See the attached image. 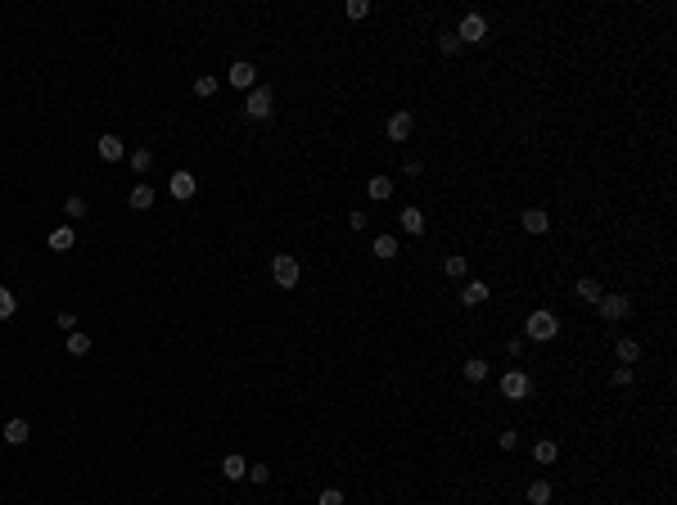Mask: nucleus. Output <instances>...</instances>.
Here are the masks:
<instances>
[{
    "mask_svg": "<svg viewBox=\"0 0 677 505\" xmlns=\"http://www.w3.org/2000/svg\"><path fill=\"white\" fill-rule=\"evenodd\" d=\"M556 334H560V316H556V311H547V307L528 311V320H524V339H528V343H551Z\"/></svg>",
    "mask_w": 677,
    "mask_h": 505,
    "instance_id": "nucleus-1",
    "label": "nucleus"
},
{
    "mask_svg": "<svg viewBox=\"0 0 677 505\" xmlns=\"http://www.w3.org/2000/svg\"><path fill=\"white\" fill-rule=\"evenodd\" d=\"M244 113H249L253 122H266V118L275 113V91H271L266 81H257L253 91H249V100H244Z\"/></svg>",
    "mask_w": 677,
    "mask_h": 505,
    "instance_id": "nucleus-2",
    "label": "nucleus"
},
{
    "mask_svg": "<svg viewBox=\"0 0 677 505\" xmlns=\"http://www.w3.org/2000/svg\"><path fill=\"white\" fill-rule=\"evenodd\" d=\"M298 257L294 253H275L271 257V280H275V289H298Z\"/></svg>",
    "mask_w": 677,
    "mask_h": 505,
    "instance_id": "nucleus-3",
    "label": "nucleus"
},
{
    "mask_svg": "<svg viewBox=\"0 0 677 505\" xmlns=\"http://www.w3.org/2000/svg\"><path fill=\"white\" fill-rule=\"evenodd\" d=\"M452 32H456V41H461V45H479L483 36H488V18H483V14H465Z\"/></svg>",
    "mask_w": 677,
    "mask_h": 505,
    "instance_id": "nucleus-4",
    "label": "nucleus"
},
{
    "mask_svg": "<svg viewBox=\"0 0 677 505\" xmlns=\"http://www.w3.org/2000/svg\"><path fill=\"white\" fill-rule=\"evenodd\" d=\"M528 393H533V379L524 375V370H506V375H501V397H506V402H524Z\"/></svg>",
    "mask_w": 677,
    "mask_h": 505,
    "instance_id": "nucleus-5",
    "label": "nucleus"
},
{
    "mask_svg": "<svg viewBox=\"0 0 677 505\" xmlns=\"http://www.w3.org/2000/svg\"><path fill=\"white\" fill-rule=\"evenodd\" d=\"M596 311H600V320H623L632 311V302H627V293H600Z\"/></svg>",
    "mask_w": 677,
    "mask_h": 505,
    "instance_id": "nucleus-6",
    "label": "nucleus"
},
{
    "mask_svg": "<svg viewBox=\"0 0 677 505\" xmlns=\"http://www.w3.org/2000/svg\"><path fill=\"white\" fill-rule=\"evenodd\" d=\"M411 131H416V122H411V113H406V109H397L393 118L384 122V136L393 140V145H406V140H411Z\"/></svg>",
    "mask_w": 677,
    "mask_h": 505,
    "instance_id": "nucleus-7",
    "label": "nucleus"
},
{
    "mask_svg": "<svg viewBox=\"0 0 677 505\" xmlns=\"http://www.w3.org/2000/svg\"><path fill=\"white\" fill-rule=\"evenodd\" d=\"M226 81H231L235 91H253V86H257V68L249 59H235L231 68H226Z\"/></svg>",
    "mask_w": 677,
    "mask_h": 505,
    "instance_id": "nucleus-8",
    "label": "nucleus"
},
{
    "mask_svg": "<svg viewBox=\"0 0 677 505\" xmlns=\"http://www.w3.org/2000/svg\"><path fill=\"white\" fill-rule=\"evenodd\" d=\"M195 189H199L195 171H172V176H167V194L172 199H195Z\"/></svg>",
    "mask_w": 677,
    "mask_h": 505,
    "instance_id": "nucleus-9",
    "label": "nucleus"
},
{
    "mask_svg": "<svg viewBox=\"0 0 677 505\" xmlns=\"http://www.w3.org/2000/svg\"><path fill=\"white\" fill-rule=\"evenodd\" d=\"M95 154H100L104 163H122V158H127V145H122V140H118V136L109 131V136H100V145H95Z\"/></svg>",
    "mask_w": 677,
    "mask_h": 505,
    "instance_id": "nucleus-10",
    "label": "nucleus"
},
{
    "mask_svg": "<svg viewBox=\"0 0 677 505\" xmlns=\"http://www.w3.org/2000/svg\"><path fill=\"white\" fill-rule=\"evenodd\" d=\"M154 185H149V180H136V185H131V194H127V203L136 208V212H149V208H154Z\"/></svg>",
    "mask_w": 677,
    "mask_h": 505,
    "instance_id": "nucleus-11",
    "label": "nucleus"
},
{
    "mask_svg": "<svg viewBox=\"0 0 677 505\" xmlns=\"http://www.w3.org/2000/svg\"><path fill=\"white\" fill-rule=\"evenodd\" d=\"M488 284H483V280H465L461 284V307H483V302H488Z\"/></svg>",
    "mask_w": 677,
    "mask_h": 505,
    "instance_id": "nucleus-12",
    "label": "nucleus"
},
{
    "mask_svg": "<svg viewBox=\"0 0 677 505\" xmlns=\"http://www.w3.org/2000/svg\"><path fill=\"white\" fill-rule=\"evenodd\" d=\"M0 433H5V442H9V446H23L27 437H32V424H27L23 415H14V420H9L5 428H0Z\"/></svg>",
    "mask_w": 677,
    "mask_h": 505,
    "instance_id": "nucleus-13",
    "label": "nucleus"
},
{
    "mask_svg": "<svg viewBox=\"0 0 677 505\" xmlns=\"http://www.w3.org/2000/svg\"><path fill=\"white\" fill-rule=\"evenodd\" d=\"M614 361H618V366H637V361H641V343H637V339H618L614 343Z\"/></svg>",
    "mask_w": 677,
    "mask_h": 505,
    "instance_id": "nucleus-14",
    "label": "nucleus"
},
{
    "mask_svg": "<svg viewBox=\"0 0 677 505\" xmlns=\"http://www.w3.org/2000/svg\"><path fill=\"white\" fill-rule=\"evenodd\" d=\"M519 226H524L528 235H547V231H551V217L542 212V208H528V212L519 217Z\"/></svg>",
    "mask_w": 677,
    "mask_h": 505,
    "instance_id": "nucleus-15",
    "label": "nucleus"
},
{
    "mask_svg": "<svg viewBox=\"0 0 677 505\" xmlns=\"http://www.w3.org/2000/svg\"><path fill=\"white\" fill-rule=\"evenodd\" d=\"M397 222H402V231H406V235H425V226H429V222H425V212H420L416 203H411V208H402V217H397Z\"/></svg>",
    "mask_w": 677,
    "mask_h": 505,
    "instance_id": "nucleus-16",
    "label": "nucleus"
},
{
    "mask_svg": "<svg viewBox=\"0 0 677 505\" xmlns=\"http://www.w3.org/2000/svg\"><path fill=\"white\" fill-rule=\"evenodd\" d=\"M370 253H375L379 257V262H393V257H397V235H375V244H370Z\"/></svg>",
    "mask_w": 677,
    "mask_h": 505,
    "instance_id": "nucleus-17",
    "label": "nucleus"
},
{
    "mask_svg": "<svg viewBox=\"0 0 677 505\" xmlns=\"http://www.w3.org/2000/svg\"><path fill=\"white\" fill-rule=\"evenodd\" d=\"M366 194L375 199V203H384V199H393V176H370V180H366Z\"/></svg>",
    "mask_w": 677,
    "mask_h": 505,
    "instance_id": "nucleus-18",
    "label": "nucleus"
},
{
    "mask_svg": "<svg viewBox=\"0 0 677 505\" xmlns=\"http://www.w3.org/2000/svg\"><path fill=\"white\" fill-rule=\"evenodd\" d=\"M244 474H249V460H244V456H226V460H222V479H231V483H240L244 479Z\"/></svg>",
    "mask_w": 677,
    "mask_h": 505,
    "instance_id": "nucleus-19",
    "label": "nucleus"
},
{
    "mask_svg": "<svg viewBox=\"0 0 677 505\" xmlns=\"http://www.w3.org/2000/svg\"><path fill=\"white\" fill-rule=\"evenodd\" d=\"M73 244H77V235H73V226H54V231H50V249H54V253H68Z\"/></svg>",
    "mask_w": 677,
    "mask_h": 505,
    "instance_id": "nucleus-20",
    "label": "nucleus"
},
{
    "mask_svg": "<svg viewBox=\"0 0 677 505\" xmlns=\"http://www.w3.org/2000/svg\"><path fill=\"white\" fill-rule=\"evenodd\" d=\"M461 375L470 379V384H483V379H488V361H483V357H470V361H461Z\"/></svg>",
    "mask_w": 677,
    "mask_h": 505,
    "instance_id": "nucleus-21",
    "label": "nucleus"
},
{
    "mask_svg": "<svg viewBox=\"0 0 677 505\" xmlns=\"http://www.w3.org/2000/svg\"><path fill=\"white\" fill-rule=\"evenodd\" d=\"M556 456H560V446L551 442V437H538V442H533V460L538 465H556Z\"/></svg>",
    "mask_w": 677,
    "mask_h": 505,
    "instance_id": "nucleus-22",
    "label": "nucleus"
},
{
    "mask_svg": "<svg viewBox=\"0 0 677 505\" xmlns=\"http://www.w3.org/2000/svg\"><path fill=\"white\" fill-rule=\"evenodd\" d=\"M63 348H68V357H86V352H91V334L73 329V334H63Z\"/></svg>",
    "mask_w": 677,
    "mask_h": 505,
    "instance_id": "nucleus-23",
    "label": "nucleus"
},
{
    "mask_svg": "<svg viewBox=\"0 0 677 505\" xmlns=\"http://www.w3.org/2000/svg\"><path fill=\"white\" fill-rule=\"evenodd\" d=\"M524 497H528V505H551V483L547 479H533Z\"/></svg>",
    "mask_w": 677,
    "mask_h": 505,
    "instance_id": "nucleus-24",
    "label": "nucleus"
},
{
    "mask_svg": "<svg viewBox=\"0 0 677 505\" xmlns=\"http://www.w3.org/2000/svg\"><path fill=\"white\" fill-rule=\"evenodd\" d=\"M443 271L452 275V280H465V275H470V257H465V253H452V257L443 262Z\"/></svg>",
    "mask_w": 677,
    "mask_h": 505,
    "instance_id": "nucleus-25",
    "label": "nucleus"
},
{
    "mask_svg": "<svg viewBox=\"0 0 677 505\" xmlns=\"http://www.w3.org/2000/svg\"><path fill=\"white\" fill-rule=\"evenodd\" d=\"M600 293H605V289H600L596 275H583V280H578V298H583V302H600Z\"/></svg>",
    "mask_w": 677,
    "mask_h": 505,
    "instance_id": "nucleus-26",
    "label": "nucleus"
},
{
    "mask_svg": "<svg viewBox=\"0 0 677 505\" xmlns=\"http://www.w3.org/2000/svg\"><path fill=\"white\" fill-rule=\"evenodd\" d=\"M127 163H131V171H140V176H145V171L154 167V149H131Z\"/></svg>",
    "mask_w": 677,
    "mask_h": 505,
    "instance_id": "nucleus-27",
    "label": "nucleus"
},
{
    "mask_svg": "<svg viewBox=\"0 0 677 505\" xmlns=\"http://www.w3.org/2000/svg\"><path fill=\"white\" fill-rule=\"evenodd\" d=\"M63 217H68V226L82 222V217H86V199L82 194H68V199H63Z\"/></svg>",
    "mask_w": 677,
    "mask_h": 505,
    "instance_id": "nucleus-28",
    "label": "nucleus"
},
{
    "mask_svg": "<svg viewBox=\"0 0 677 505\" xmlns=\"http://www.w3.org/2000/svg\"><path fill=\"white\" fill-rule=\"evenodd\" d=\"M18 311V298H14V289H5V284H0V320H9Z\"/></svg>",
    "mask_w": 677,
    "mask_h": 505,
    "instance_id": "nucleus-29",
    "label": "nucleus"
},
{
    "mask_svg": "<svg viewBox=\"0 0 677 505\" xmlns=\"http://www.w3.org/2000/svg\"><path fill=\"white\" fill-rule=\"evenodd\" d=\"M343 14H348L352 23H361V18L370 14V0H348V5H343Z\"/></svg>",
    "mask_w": 677,
    "mask_h": 505,
    "instance_id": "nucleus-30",
    "label": "nucleus"
},
{
    "mask_svg": "<svg viewBox=\"0 0 677 505\" xmlns=\"http://www.w3.org/2000/svg\"><path fill=\"white\" fill-rule=\"evenodd\" d=\"M438 50H443V54H456V50H461V41H456L452 27H443V32H438Z\"/></svg>",
    "mask_w": 677,
    "mask_h": 505,
    "instance_id": "nucleus-31",
    "label": "nucleus"
},
{
    "mask_svg": "<svg viewBox=\"0 0 677 505\" xmlns=\"http://www.w3.org/2000/svg\"><path fill=\"white\" fill-rule=\"evenodd\" d=\"M195 95H199V100H208V95H217V77H213V72H204V77L195 81Z\"/></svg>",
    "mask_w": 677,
    "mask_h": 505,
    "instance_id": "nucleus-32",
    "label": "nucleus"
},
{
    "mask_svg": "<svg viewBox=\"0 0 677 505\" xmlns=\"http://www.w3.org/2000/svg\"><path fill=\"white\" fill-rule=\"evenodd\" d=\"M609 384H614V388H632V366H618L614 375H609Z\"/></svg>",
    "mask_w": 677,
    "mask_h": 505,
    "instance_id": "nucleus-33",
    "label": "nucleus"
},
{
    "mask_svg": "<svg viewBox=\"0 0 677 505\" xmlns=\"http://www.w3.org/2000/svg\"><path fill=\"white\" fill-rule=\"evenodd\" d=\"M317 505H348V501H343V492H339V488H326V492L317 497Z\"/></svg>",
    "mask_w": 677,
    "mask_h": 505,
    "instance_id": "nucleus-34",
    "label": "nucleus"
},
{
    "mask_svg": "<svg viewBox=\"0 0 677 505\" xmlns=\"http://www.w3.org/2000/svg\"><path fill=\"white\" fill-rule=\"evenodd\" d=\"M54 325H59L63 334H73V329H77V316H73V311H59V316H54Z\"/></svg>",
    "mask_w": 677,
    "mask_h": 505,
    "instance_id": "nucleus-35",
    "label": "nucleus"
},
{
    "mask_svg": "<svg viewBox=\"0 0 677 505\" xmlns=\"http://www.w3.org/2000/svg\"><path fill=\"white\" fill-rule=\"evenodd\" d=\"M515 442H519V433H515V428H506V433H497V446H501V451H515Z\"/></svg>",
    "mask_w": 677,
    "mask_h": 505,
    "instance_id": "nucleus-36",
    "label": "nucleus"
},
{
    "mask_svg": "<svg viewBox=\"0 0 677 505\" xmlns=\"http://www.w3.org/2000/svg\"><path fill=\"white\" fill-rule=\"evenodd\" d=\"M524 348H528V339H524V334L506 339V352H510V357H524Z\"/></svg>",
    "mask_w": 677,
    "mask_h": 505,
    "instance_id": "nucleus-37",
    "label": "nucleus"
},
{
    "mask_svg": "<svg viewBox=\"0 0 677 505\" xmlns=\"http://www.w3.org/2000/svg\"><path fill=\"white\" fill-rule=\"evenodd\" d=\"M244 479H253V483H266V479H271V469H266V465H249V474H244Z\"/></svg>",
    "mask_w": 677,
    "mask_h": 505,
    "instance_id": "nucleus-38",
    "label": "nucleus"
},
{
    "mask_svg": "<svg viewBox=\"0 0 677 505\" xmlns=\"http://www.w3.org/2000/svg\"><path fill=\"white\" fill-rule=\"evenodd\" d=\"M366 222H370L366 212H348V226H352V231H366Z\"/></svg>",
    "mask_w": 677,
    "mask_h": 505,
    "instance_id": "nucleus-39",
    "label": "nucleus"
},
{
    "mask_svg": "<svg viewBox=\"0 0 677 505\" xmlns=\"http://www.w3.org/2000/svg\"><path fill=\"white\" fill-rule=\"evenodd\" d=\"M420 171H425V163H420V158L411 154V158H406V176H420Z\"/></svg>",
    "mask_w": 677,
    "mask_h": 505,
    "instance_id": "nucleus-40",
    "label": "nucleus"
}]
</instances>
